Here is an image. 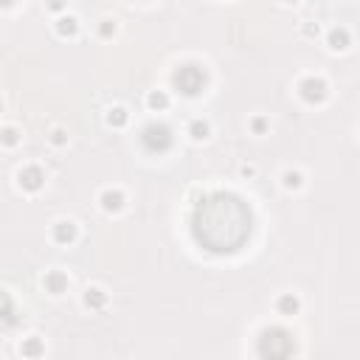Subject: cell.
I'll use <instances>...</instances> for the list:
<instances>
[{
    "mask_svg": "<svg viewBox=\"0 0 360 360\" xmlns=\"http://www.w3.org/2000/svg\"><path fill=\"white\" fill-rule=\"evenodd\" d=\"M225 197L228 194H214L197 211V236L200 242L211 245V250H233L250 231V217L239 200H233V205L222 219Z\"/></svg>",
    "mask_w": 360,
    "mask_h": 360,
    "instance_id": "cell-1",
    "label": "cell"
}]
</instances>
